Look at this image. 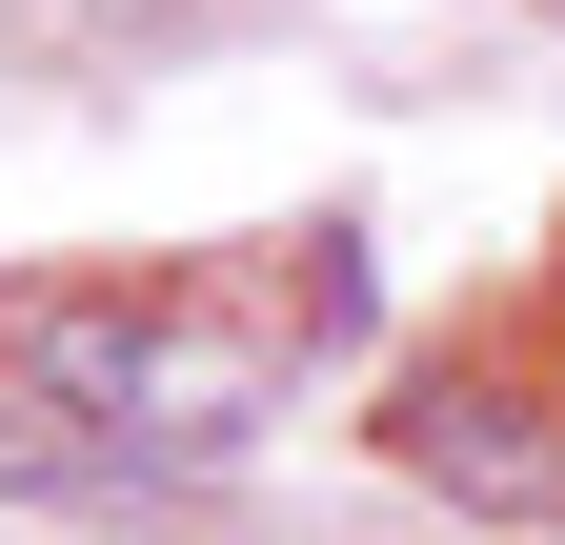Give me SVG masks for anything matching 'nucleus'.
I'll return each instance as SVG.
<instances>
[{"label":"nucleus","instance_id":"1","mask_svg":"<svg viewBox=\"0 0 565 545\" xmlns=\"http://www.w3.org/2000/svg\"><path fill=\"white\" fill-rule=\"evenodd\" d=\"M303 364L282 303H202L162 263H61V284H0V384L61 404V425H141V445H243L263 384Z\"/></svg>","mask_w":565,"mask_h":545},{"label":"nucleus","instance_id":"2","mask_svg":"<svg viewBox=\"0 0 565 545\" xmlns=\"http://www.w3.org/2000/svg\"><path fill=\"white\" fill-rule=\"evenodd\" d=\"M384 464H404V485H445V505H484V525H565V364L525 344V323H484V344L404 364Z\"/></svg>","mask_w":565,"mask_h":545},{"label":"nucleus","instance_id":"3","mask_svg":"<svg viewBox=\"0 0 565 545\" xmlns=\"http://www.w3.org/2000/svg\"><path fill=\"white\" fill-rule=\"evenodd\" d=\"M102 21H182V0H102Z\"/></svg>","mask_w":565,"mask_h":545}]
</instances>
